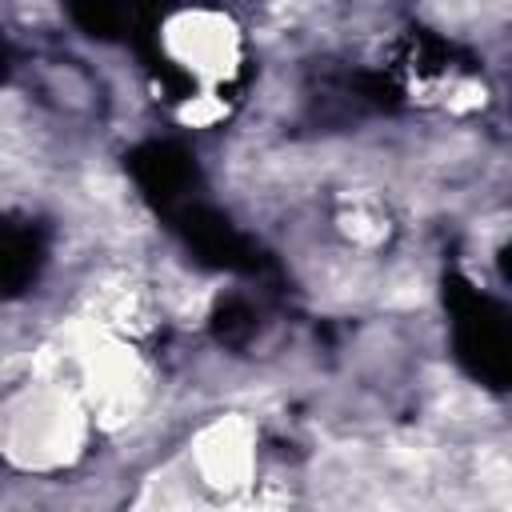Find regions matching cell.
Here are the masks:
<instances>
[{"label":"cell","mask_w":512,"mask_h":512,"mask_svg":"<svg viewBox=\"0 0 512 512\" xmlns=\"http://www.w3.org/2000/svg\"><path fill=\"white\" fill-rule=\"evenodd\" d=\"M80 412L72 400L64 396H32L24 412L12 416L8 424V444H12V456H24L28 464H56V460H68L80 444Z\"/></svg>","instance_id":"obj_1"},{"label":"cell","mask_w":512,"mask_h":512,"mask_svg":"<svg viewBox=\"0 0 512 512\" xmlns=\"http://www.w3.org/2000/svg\"><path fill=\"white\" fill-rule=\"evenodd\" d=\"M252 444H256L252 428L240 416H224V420L208 424L196 436V448H192L200 480L212 484V488H224V492L244 488L248 476H252V464H256V448Z\"/></svg>","instance_id":"obj_2"},{"label":"cell","mask_w":512,"mask_h":512,"mask_svg":"<svg viewBox=\"0 0 512 512\" xmlns=\"http://www.w3.org/2000/svg\"><path fill=\"white\" fill-rule=\"evenodd\" d=\"M168 52L180 64L196 68L200 76H224L232 56H236V40H232V28L220 16L184 12L168 24Z\"/></svg>","instance_id":"obj_3"}]
</instances>
